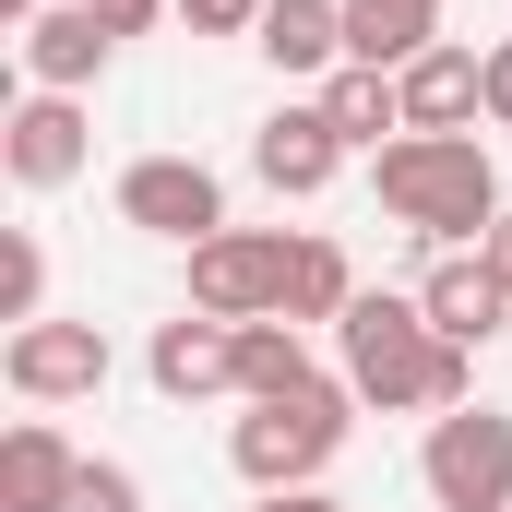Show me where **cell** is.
Returning <instances> with one entry per match:
<instances>
[{
  "label": "cell",
  "instance_id": "3",
  "mask_svg": "<svg viewBox=\"0 0 512 512\" xmlns=\"http://www.w3.org/2000/svg\"><path fill=\"white\" fill-rule=\"evenodd\" d=\"M346 417H358L346 382H298V393H274V405H251L227 429V465L251 489H322V465L346 453Z\"/></svg>",
  "mask_w": 512,
  "mask_h": 512
},
{
  "label": "cell",
  "instance_id": "13",
  "mask_svg": "<svg viewBox=\"0 0 512 512\" xmlns=\"http://www.w3.org/2000/svg\"><path fill=\"white\" fill-rule=\"evenodd\" d=\"M393 84H405V131H477L489 120V48H429Z\"/></svg>",
  "mask_w": 512,
  "mask_h": 512
},
{
  "label": "cell",
  "instance_id": "21",
  "mask_svg": "<svg viewBox=\"0 0 512 512\" xmlns=\"http://www.w3.org/2000/svg\"><path fill=\"white\" fill-rule=\"evenodd\" d=\"M72 512H143V477H131V465H96V453H84V489H72Z\"/></svg>",
  "mask_w": 512,
  "mask_h": 512
},
{
  "label": "cell",
  "instance_id": "27",
  "mask_svg": "<svg viewBox=\"0 0 512 512\" xmlns=\"http://www.w3.org/2000/svg\"><path fill=\"white\" fill-rule=\"evenodd\" d=\"M0 12H12V24H36V12H48V0H0Z\"/></svg>",
  "mask_w": 512,
  "mask_h": 512
},
{
  "label": "cell",
  "instance_id": "26",
  "mask_svg": "<svg viewBox=\"0 0 512 512\" xmlns=\"http://www.w3.org/2000/svg\"><path fill=\"white\" fill-rule=\"evenodd\" d=\"M477 262H489V274H501V286H512V215H501V227H489V239H477Z\"/></svg>",
  "mask_w": 512,
  "mask_h": 512
},
{
  "label": "cell",
  "instance_id": "4",
  "mask_svg": "<svg viewBox=\"0 0 512 512\" xmlns=\"http://www.w3.org/2000/svg\"><path fill=\"white\" fill-rule=\"evenodd\" d=\"M417 477H429L441 512H512V417H501V405H453V417H429Z\"/></svg>",
  "mask_w": 512,
  "mask_h": 512
},
{
  "label": "cell",
  "instance_id": "28",
  "mask_svg": "<svg viewBox=\"0 0 512 512\" xmlns=\"http://www.w3.org/2000/svg\"><path fill=\"white\" fill-rule=\"evenodd\" d=\"M417 12H441V0H417Z\"/></svg>",
  "mask_w": 512,
  "mask_h": 512
},
{
  "label": "cell",
  "instance_id": "20",
  "mask_svg": "<svg viewBox=\"0 0 512 512\" xmlns=\"http://www.w3.org/2000/svg\"><path fill=\"white\" fill-rule=\"evenodd\" d=\"M0 322H48V251L24 227L0 239Z\"/></svg>",
  "mask_w": 512,
  "mask_h": 512
},
{
  "label": "cell",
  "instance_id": "22",
  "mask_svg": "<svg viewBox=\"0 0 512 512\" xmlns=\"http://www.w3.org/2000/svg\"><path fill=\"white\" fill-rule=\"evenodd\" d=\"M262 12H274V0H179L191 36H262Z\"/></svg>",
  "mask_w": 512,
  "mask_h": 512
},
{
  "label": "cell",
  "instance_id": "24",
  "mask_svg": "<svg viewBox=\"0 0 512 512\" xmlns=\"http://www.w3.org/2000/svg\"><path fill=\"white\" fill-rule=\"evenodd\" d=\"M96 12H108V36H143V24H155L167 0H96Z\"/></svg>",
  "mask_w": 512,
  "mask_h": 512
},
{
  "label": "cell",
  "instance_id": "5",
  "mask_svg": "<svg viewBox=\"0 0 512 512\" xmlns=\"http://www.w3.org/2000/svg\"><path fill=\"white\" fill-rule=\"evenodd\" d=\"M286 251L298 239H274V227H215L191 251V310L203 322H274L286 310Z\"/></svg>",
  "mask_w": 512,
  "mask_h": 512
},
{
  "label": "cell",
  "instance_id": "18",
  "mask_svg": "<svg viewBox=\"0 0 512 512\" xmlns=\"http://www.w3.org/2000/svg\"><path fill=\"white\" fill-rule=\"evenodd\" d=\"M346 310H358L346 251H334V239H298V251H286V310H274V322H298V334H310V322H346Z\"/></svg>",
  "mask_w": 512,
  "mask_h": 512
},
{
  "label": "cell",
  "instance_id": "6",
  "mask_svg": "<svg viewBox=\"0 0 512 512\" xmlns=\"http://www.w3.org/2000/svg\"><path fill=\"white\" fill-rule=\"evenodd\" d=\"M120 227H143V239H215L227 227V179L203 167V155H143V167H120Z\"/></svg>",
  "mask_w": 512,
  "mask_h": 512
},
{
  "label": "cell",
  "instance_id": "7",
  "mask_svg": "<svg viewBox=\"0 0 512 512\" xmlns=\"http://www.w3.org/2000/svg\"><path fill=\"white\" fill-rule=\"evenodd\" d=\"M0 382L24 405H84V393H108V334L96 322H12Z\"/></svg>",
  "mask_w": 512,
  "mask_h": 512
},
{
  "label": "cell",
  "instance_id": "23",
  "mask_svg": "<svg viewBox=\"0 0 512 512\" xmlns=\"http://www.w3.org/2000/svg\"><path fill=\"white\" fill-rule=\"evenodd\" d=\"M489 120L512 131V36H501V48H489Z\"/></svg>",
  "mask_w": 512,
  "mask_h": 512
},
{
  "label": "cell",
  "instance_id": "11",
  "mask_svg": "<svg viewBox=\"0 0 512 512\" xmlns=\"http://www.w3.org/2000/svg\"><path fill=\"white\" fill-rule=\"evenodd\" d=\"M417 310H429V334H441V346H489V334L512 322V286H501L477 251H441L429 274H417Z\"/></svg>",
  "mask_w": 512,
  "mask_h": 512
},
{
  "label": "cell",
  "instance_id": "15",
  "mask_svg": "<svg viewBox=\"0 0 512 512\" xmlns=\"http://www.w3.org/2000/svg\"><path fill=\"white\" fill-rule=\"evenodd\" d=\"M251 48L286 72V84H298V72H346V0H274Z\"/></svg>",
  "mask_w": 512,
  "mask_h": 512
},
{
  "label": "cell",
  "instance_id": "12",
  "mask_svg": "<svg viewBox=\"0 0 512 512\" xmlns=\"http://www.w3.org/2000/svg\"><path fill=\"white\" fill-rule=\"evenodd\" d=\"M108 48H120V36H108L96 0H60V12L24 24V72H36V96H84V84L108 72Z\"/></svg>",
  "mask_w": 512,
  "mask_h": 512
},
{
  "label": "cell",
  "instance_id": "25",
  "mask_svg": "<svg viewBox=\"0 0 512 512\" xmlns=\"http://www.w3.org/2000/svg\"><path fill=\"white\" fill-rule=\"evenodd\" d=\"M262 512H346L334 489H262Z\"/></svg>",
  "mask_w": 512,
  "mask_h": 512
},
{
  "label": "cell",
  "instance_id": "9",
  "mask_svg": "<svg viewBox=\"0 0 512 512\" xmlns=\"http://www.w3.org/2000/svg\"><path fill=\"white\" fill-rule=\"evenodd\" d=\"M143 370H155V393H167V405H203V393H239V322H203V310H179V322H155Z\"/></svg>",
  "mask_w": 512,
  "mask_h": 512
},
{
  "label": "cell",
  "instance_id": "1",
  "mask_svg": "<svg viewBox=\"0 0 512 512\" xmlns=\"http://www.w3.org/2000/svg\"><path fill=\"white\" fill-rule=\"evenodd\" d=\"M334 346H346V393L382 405V417H453V405H477V346H441L417 298H370L358 286V310L334 322Z\"/></svg>",
  "mask_w": 512,
  "mask_h": 512
},
{
  "label": "cell",
  "instance_id": "14",
  "mask_svg": "<svg viewBox=\"0 0 512 512\" xmlns=\"http://www.w3.org/2000/svg\"><path fill=\"white\" fill-rule=\"evenodd\" d=\"M84 489V453L48 429V417H24L12 441H0V512H72Z\"/></svg>",
  "mask_w": 512,
  "mask_h": 512
},
{
  "label": "cell",
  "instance_id": "8",
  "mask_svg": "<svg viewBox=\"0 0 512 512\" xmlns=\"http://www.w3.org/2000/svg\"><path fill=\"white\" fill-rule=\"evenodd\" d=\"M84 155H96L84 96H24V108L0 120V167H12L24 191H72V179H84Z\"/></svg>",
  "mask_w": 512,
  "mask_h": 512
},
{
  "label": "cell",
  "instance_id": "16",
  "mask_svg": "<svg viewBox=\"0 0 512 512\" xmlns=\"http://www.w3.org/2000/svg\"><path fill=\"white\" fill-rule=\"evenodd\" d=\"M429 48H441V12H417V0H346V60L405 72V60H429Z\"/></svg>",
  "mask_w": 512,
  "mask_h": 512
},
{
  "label": "cell",
  "instance_id": "2",
  "mask_svg": "<svg viewBox=\"0 0 512 512\" xmlns=\"http://www.w3.org/2000/svg\"><path fill=\"white\" fill-rule=\"evenodd\" d=\"M382 215L417 227L429 251H465V239L501 227L512 203H501V167H489L477 131H393L382 143Z\"/></svg>",
  "mask_w": 512,
  "mask_h": 512
},
{
  "label": "cell",
  "instance_id": "19",
  "mask_svg": "<svg viewBox=\"0 0 512 512\" xmlns=\"http://www.w3.org/2000/svg\"><path fill=\"white\" fill-rule=\"evenodd\" d=\"M298 382H322L310 370V334L298 322H239V393L274 405V393H298Z\"/></svg>",
  "mask_w": 512,
  "mask_h": 512
},
{
  "label": "cell",
  "instance_id": "17",
  "mask_svg": "<svg viewBox=\"0 0 512 512\" xmlns=\"http://www.w3.org/2000/svg\"><path fill=\"white\" fill-rule=\"evenodd\" d=\"M322 120L346 131V155H358V143L405 131V84H393V72H370V60H346V72H322Z\"/></svg>",
  "mask_w": 512,
  "mask_h": 512
},
{
  "label": "cell",
  "instance_id": "10",
  "mask_svg": "<svg viewBox=\"0 0 512 512\" xmlns=\"http://www.w3.org/2000/svg\"><path fill=\"white\" fill-rule=\"evenodd\" d=\"M251 167H262V191L310 203V191H334V167H346V131L322 120V96H310V108H274V120L251 131Z\"/></svg>",
  "mask_w": 512,
  "mask_h": 512
}]
</instances>
